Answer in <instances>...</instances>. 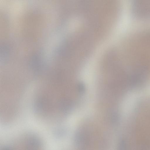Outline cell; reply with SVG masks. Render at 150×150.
I'll return each instance as SVG.
<instances>
[{
	"mask_svg": "<svg viewBox=\"0 0 150 150\" xmlns=\"http://www.w3.org/2000/svg\"><path fill=\"white\" fill-rule=\"evenodd\" d=\"M74 141L76 147L80 148H84L87 142L86 136L82 131L77 132L75 135Z\"/></svg>",
	"mask_w": 150,
	"mask_h": 150,
	"instance_id": "obj_1",
	"label": "cell"
},
{
	"mask_svg": "<svg viewBox=\"0 0 150 150\" xmlns=\"http://www.w3.org/2000/svg\"><path fill=\"white\" fill-rule=\"evenodd\" d=\"M77 89L78 92L80 94H83L85 91V87L82 83H79Z\"/></svg>",
	"mask_w": 150,
	"mask_h": 150,
	"instance_id": "obj_2",
	"label": "cell"
}]
</instances>
